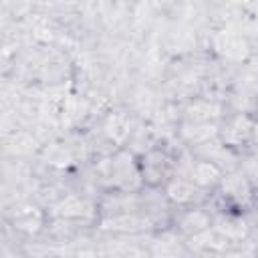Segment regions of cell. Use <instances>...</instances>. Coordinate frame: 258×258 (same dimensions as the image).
<instances>
[{"label":"cell","mask_w":258,"mask_h":258,"mask_svg":"<svg viewBox=\"0 0 258 258\" xmlns=\"http://www.w3.org/2000/svg\"><path fill=\"white\" fill-rule=\"evenodd\" d=\"M163 191H165V198L179 206V208H191V206H200L206 198V189L200 187L198 183H194L187 175L183 173H177L163 185Z\"/></svg>","instance_id":"4"},{"label":"cell","mask_w":258,"mask_h":258,"mask_svg":"<svg viewBox=\"0 0 258 258\" xmlns=\"http://www.w3.org/2000/svg\"><path fill=\"white\" fill-rule=\"evenodd\" d=\"M210 224H212L210 214H206L200 206L183 208V212L177 218V228L187 236H200L210 228Z\"/></svg>","instance_id":"8"},{"label":"cell","mask_w":258,"mask_h":258,"mask_svg":"<svg viewBox=\"0 0 258 258\" xmlns=\"http://www.w3.org/2000/svg\"><path fill=\"white\" fill-rule=\"evenodd\" d=\"M99 175L103 177L109 191H137L143 185L139 159L131 151L123 149L99 165Z\"/></svg>","instance_id":"1"},{"label":"cell","mask_w":258,"mask_h":258,"mask_svg":"<svg viewBox=\"0 0 258 258\" xmlns=\"http://www.w3.org/2000/svg\"><path fill=\"white\" fill-rule=\"evenodd\" d=\"M212 46L218 56H222L224 60H232V62H244L250 54L248 40L240 32L230 30V28L216 32L212 38Z\"/></svg>","instance_id":"5"},{"label":"cell","mask_w":258,"mask_h":258,"mask_svg":"<svg viewBox=\"0 0 258 258\" xmlns=\"http://www.w3.org/2000/svg\"><path fill=\"white\" fill-rule=\"evenodd\" d=\"M183 175H187L194 183H198L200 187H204L206 191H210L212 187L220 185V181L224 177V171H222V167L216 161L202 157V159L191 161L187 165V169L183 171Z\"/></svg>","instance_id":"6"},{"label":"cell","mask_w":258,"mask_h":258,"mask_svg":"<svg viewBox=\"0 0 258 258\" xmlns=\"http://www.w3.org/2000/svg\"><path fill=\"white\" fill-rule=\"evenodd\" d=\"M187 121H218L222 117V105L208 99L194 101L185 111Z\"/></svg>","instance_id":"10"},{"label":"cell","mask_w":258,"mask_h":258,"mask_svg":"<svg viewBox=\"0 0 258 258\" xmlns=\"http://www.w3.org/2000/svg\"><path fill=\"white\" fill-rule=\"evenodd\" d=\"M220 185H222V191H224V196L230 200V202H234V204H246L248 202V198H250V183H248V179H246V175H242V173H228V175H224L222 177V181H220Z\"/></svg>","instance_id":"9"},{"label":"cell","mask_w":258,"mask_h":258,"mask_svg":"<svg viewBox=\"0 0 258 258\" xmlns=\"http://www.w3.org/2000/svg\"><path fill=\"white\" fill-rule=\"evenodd\" d=\"M258 137V119L246 111H238L220 121L218 139L228 149L248 147Z\"/></svg>","instance_id":"2"},{"label":"cell","mask_w":258,"mask_h":258,"mask_svg":"<svg viewBox=\"0 0 258 258\" xmlns=\"http://www.w3.org/2000/svg\"><path fill=\"white\" fill-rule=\"evenodd\" d=\"M254 111H256V115H258V97H256V105H254Z\"/></svg>","instance_id":"11"},{"label":"cell","mask_w":258,"mask_h":258,"mask_svg":"<svg viewBox=\"0 0 258 258\" xmlns=\"http://www.w3.org/2000/svg\"><path fill=\"white\" fill-rule=\"evenodd\" d=\"M220 121H185L181 127V137L189 145H202L218 139Z\"/></svg>","instance_id":"7"},{"label":"cell","mask_w":258,"mask_h":258,"mask_svg":"<svg viewBox=\"0 0 258 258\" xmlns=\"http://www.w3.org/2000/svg\"><path fill=\"white\" fill-rule=\"evenodd\" d=\"M139 169L143 185L163 187L177 171V161L163 147H151L139 157Z\"/></svg>","instance_id":"3"}]
</instances>
